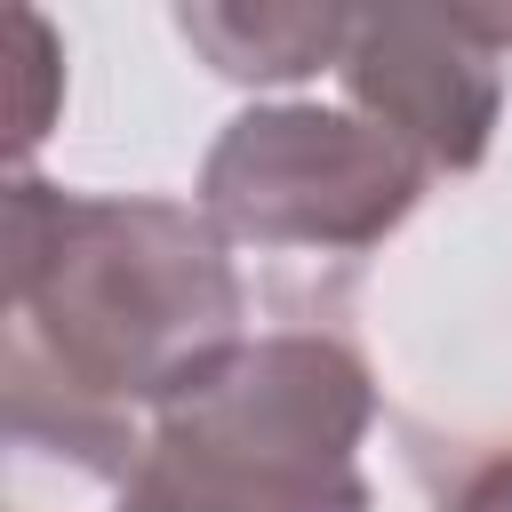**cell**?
<instances>
[{
    "mask_svg": "<svg viewBox=\"0 0 512 512\" xmlns=\"http://www.w3.org/2000/svg\"><path fill=\"white\" fill-rule=\"evenodd\" d=\"M448 512H512V448H504V456H488V464L448 496Z\"/></svg>",
    "mask_w": 512,
    "mask_h": 512,
    "instance_id": "obj_6",
    "label": "cell"
},
{
    "mask_svg": "<svg viewBox=\"0 0 512 512\" xmlns=\"http://www.w3.org/2000/svg\"><path fill=\"white\" fill-rule=\"evenodd\" d=\"M424 160L344 104H248L200 160V216L232 248L360 256L424 200Z\"/></svg>",
    "mask_w": 512,
    "mask_h": 512,
    "instance_id": "obj_3",
    "label": "cell"
},
{
    "mask_svg": "<svg viewBox=\"0 0 512 512\" xmlns=\"http://www.w3.org/2000/svg\"><path fill=\"white\" fill-rule=\"evenodd\" d=\"M368 360L328 328L248 336L144 424L128 512H368Z\"/></svg>",
    "mask_w": 512,
    "mask_h": 512,
    "instance_id": "obj_2",
    "label": "cell"
},
{
    "mask_svg": "<svg viewBox=\"0 0 512 512\" xmlns=\"http://www.w3.org/2000/svg\"><path fill=\"white\" fill-rule=\"evenodd\" d=\"M176 32L224 72V80H304V72H336L344 40H352V8H240V0H192L176 8Z\"/></svg>",
    "mask_w": 512,
    "mask_h": 512,
    "instance_id": "obj_5",
    "label": "cell"
},
{
    "mask_svg": "<svg viewBox=\"0 0 512 512\" xmlns=\"http://www.w3.org/2000/svg\"><path fill=\"white\" fill-rule=\"evenodd\" d=\"M112 512H128V504H112Z\"/></svg>",
    "mask_w": 512,
    "mask_h": 512,
    "instance_id": "obj_7",
    "label": "cell"
},
{
    "mask_svg": "<svg viewBox=\"0 0 512 512\" xmlns=\"http://www.w3.org/2000/svg\"><path fill=\"white\" fill-rule=\"evenodd\" d=\"M512 8H352L344 96L360 120L392 128L424 168H480L504 120Z\"/></svg>",
    "mask_w": 512,
    "mask_h": 512,
    "instance_id": "obj_4",
    "label": "cell"
},
{
    "mask_svg": "<svg viewBox=\"0 0 512 512\" xmlns=\"http://www.w3.org/2000/svg\"><path fill=\"white\" fill-rule=\"evenodd\" d=\"M8 456H64L128 496L144 432L248 344L232 240L160 192L8 184Z\"/></svg>",
    "mask_w": 512,
    "mask_h": 512,
    "instance_id": "obj_1",
    "label": "cell"
}]
</instances>
